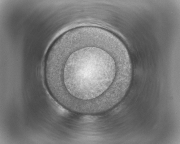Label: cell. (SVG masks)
I'll return each mask as SVG.
<instances>
[{
  "label": "cell",
  "instance_id": "obj_1",
  "mask_svg": "<svg viewBox=\"0 0 180 144\" xmlns=\"http://www.w3.org/2000/svg\"><path fill=\"white\" fill-rule=\"evenodd\" d=\"M115 62L111 55L96 47H87L72 52L66 59L61 79L64 97L66 93L77 100L98 97L110 87L116 77Z\"/></svg>",
  "mask_w": 180,
  "mask_h": 144
}]
</instances>
